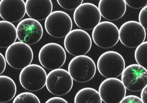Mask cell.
I'll use <instances>...</instances> for the list:
<instances>
[{
  "instance_id": "cell-12",
  "label": "cell",
  "mask_w": 147,
  "mask_h": 103,
  "mask_svg": "<svg viewBox=\"0 0 147 103\" xmlns=\"http://www.w3.org/2000/svg\"><path fill=\"white\" fill-rule=\"evenodd\" d=\"M121 81L130 91L142 90L147 85V70L138 64L129 65L122 74Z\"/></svg>"
},
{
  "instance_id": "cell-1",
  "label": "cell",
  "mask_w": 147,
  "mask_h": 103,
  "mask_svg": "<svg viewBox=\"0 0 147 103\" xmlns=\"http://www.w3.org/2000/svg\"><path fill=\"white\" fill-rule=\"evenodd\" d=\"M123 57L119 53L107 51L98 60L97 67L100 74L107 78H116L122 74L125 69Z\"/></svg>"
},
{
  "instance_id": "cell-19",
  "label": "cell",
  "mask_w": 147,
  "mask_h": 103,
  "mask_svg": "<svg viewBox=\"0 0 147 103\" xmlns=\"http://www.w3.org/2000/svg\"><path fill=\"white\" fill-rule=\"evenodd\" d=\"M17 86L11 78L5 75L0 76V102L5 103L15 97Z\"/></svg>"
},
{
  "instance_id": "cell-2",
  "label": "cell",
  "mask_w": 147,
  "mask_h": 103,
  "mask_svg": "<svg viewBox=\"0 0 147 103\" xmlns=\"http://www.w3.org/2000/svg\"><path fill=\"white\" fill-rule=\"evenodd\" d=\"M68 70L74 81L85 82L94 77L96 73V66L90 57L83 55L74 57L69 63Z\"/></svg>"
},
{
  "instance_id": "cell-21",
  "label": "cell",
  "mask_w": 147,
  "mask_h": 103,
  "mask_svg": "<svg viewBox=\"0 0 147 103\" xmlns=\"http://www.w3.org/2000/svg\"><path fill=\"white\" fill-rule=\"evenodd\" d=\"M134 57L138 65L147 68V41L143 42L137 47Z\"/></svg>"
},
{
  "instance_id": "cell-23",
  "label": "cell",
  "mask_w": 147,
  "mask_h": 103,
  "mask_svg": "<svg viewBox=\"0 0 147 103\" xmlns=\"http://www.w3.org/2000/svg\"><path fill=\"white\" fill-rule=\"evenodd\" d=\"M57 3L62 8L67 10L76 9L83 2V0H57Z\"/></svg>"
},
{
  "instance_id": "cell-6",
  "label": "cell",
  "mask_w": 147,
  "mask_h": 103,
  "mask_svg": "<svg viewBox=\"0 0 147 103\" xmlns=\"http://www.w3.org/2000/svg\"><path fill=\"white\" fill-rule=\"evenodd\" d=\"M92 45L90 35L83 29L72 30L64 38L65 50L70 54L76 57L86 54L90 50Z\"/></svg>"
},
{
  "instance_id": "cell-29",
  "label": "cell",
  "mask_w": 147,
  "mask_h": 103,
  "mask_svg": "<svg viewBox=\"0 0 147 103\" xmlns=\"http://www.w3.org/2000/svg\"><path fill=\"white\" fill-rule=\"evenodd\" d=\"M141 97L143 103H147V85L142 89Z\"/></svg>"
},
{
  "instance_id": "cell-26",
  "label": "cell",
  "mask_w": 147,
  "mask_h": 103,
  "mask_svg": "<svg viewBox=\"0 0 147 103\" xmlns=\"http://www.w3.org/2000/svg\"><path fill=\"white\" fill-rule=\"evenodd\" d=\"M119 103H143L140 97L134 95H129L124 97Z\"/></svg>"
},
{
  "instance_id": "cell-3",
  "label": "cell",
  "mask_w": 147,
  "mask_h": 103,
  "mask_svg": "<svg viewBox=\"0 0 147 103\" xmlns=\"http://www.w3.org/2000/svg\"><path fill=\"white\" fill-rule=\"evenodd\" d=\"M5 58L11 67L23 69L32 62L33 51L28 45L21 42H16L7 48Z\"/></svg>"
},
{
  "instance_id": "cell-27",
  "label": "cell",
  "mask_w": 147,
  "mask_h": 103,
  "mask_svg": "<svg viewBox=\"0 0 147 103\" xmlns=\"http://www.w3.org/2000/svg\"><path fill=\"white\" fill-rule=\"evenodd\" d=\"M45 103H68L65 99L60 97H53L48 100Z\"/></svg>"
},
{
  "instance_id": "cell-22",
  "label": "cell",
  "mask_w": 147,
  "mask_h": 103,
  "mask_svg": "<svg viewBox=\"0 0 147 103\" xmlns=\"http://www.w3.org/2000/svg\"><path fill=\"white\" fill-rule=\"evenodd\" d=\"M13 103H41L37 96L32 93L24 92L17 95Z\"/></svg>"
},
{
  "instance_id": "cell-10",
  "label": "cell",
  "mask_w": 147,
  "mask_h": 103,
  "mask_svg": "<svg viewBox=\"0 0 147 103\" xmlns=\"http://www.w3.org/2000/svg\"><path fill=\"white\" fill-rule=\"evenodd\" d=\"M76 25L82 29H94L100 23V13L98 8L90 3H84L79 6L74 13Z\"/></svg>"
},
{
  "instance_id": "cell-14",
  "label": "cell",
  "mask_w": 147,
  "mask_h": 103,
  "mask_svg": "<svg viewBox=\"0 0 147 103\" xmlns=\"http://www.w3.org/2000/svg\"><path fill=\"white\" fill-rule=\"evenodd\" d=\"M98 92L104 102L119 103L126 96V88L119 79L110 78L102 82Z\"/></svg>"
},
{
  "instance_id": "cell-5",
  "label": "cell",
  "mask_w": 147,
  "mask_h": 103,
  "mask_svg": "<svg viewBox=\"0 0 147 103\" xmlns=\"http://www.w3.org/2000/svg\"><path fill=\"white\" fill-rule=\"evenodd\" d=\"M66 53L64 48L58 43L51 42L42 47L38 54L40 64L47 69L60 68L66 60Z\"/></svg>"
},
{
  "instance_id": "cell-24",
  "label": "cell",
  "mask_w": 147,
  "mask_h": 103,
  "mask_svg": "<svg viewBox=\"0 0 147 103\" xmlns=\"http://www.w3.org/2000/svg\"><path fill=\"white\" fill-rule=\"evenodd\" d=\"M126 4L133 9L143 8L147 5V0H125Z\"/></svg>"
},
{
  "instance_id": "cell-7",
  "label": "cell",
  "mask_w": 147,
  "mask_h": 103,
  "mask_svg": "<svg viewBox=\"0 0 147 103\" xmlns=\"http://www.w3.org/2000/svg\"><path fill=\"white\" fill-rule=\"evenodd\" d=\"M45 27L51 36L56 38L63 37L66 36L72 29V19L64 11H53L46 18Z\"/></svg>"
},
{
  "instance_id": "cell-18",
  "label": "cell",
  "mask_w": 147,
  "mask_h": 103,
  "mask_svg": "<svg viewBox=\"0 0 147 103\" xmlns=\"http://www.w3.org/2000/svg\"><path fill=\"white\" fill-rule=\"evenodd\" d=\"M17 38V28L13 24L6 21H1L0 47L8 48L16 42Z\"/></svg>"
},
{
  "instance_id": "cell-28",
  "label": "cell",
  "mask_w": 147,
  "mask_h": 103,
  "mask_svg": "<svg viewBox=\"0 0 147 103\" xmlns=\"http://www.w3.org/2000/svg\"><path fill=\"white\" fill-rule=\"evenodd\" d=\"M6 60L2 54L0 53V74H1L4 72L6 67Z\"/></svg>"
},
{
  "instance_id": "cell-9",
  "label": "cell",
  "mask_w": 147,
  "mask_h": 103,
  "mask_svg": "<svg viewBox=\"0 0 147 103\" xmlns=\"http://www.w3.org/2000/svg\"><path fill=\"white\" fill-rule=\"evenodd\" d=\"M73 80L68 71L57 69L48 73L46 86L51 93L56 96H63L71 91L73 86Z\"/></svg>"
},
{
  "instance_id": "cell-11",
  "label": "cell",
  "mask_w": 147,
  "mask_h": 103,
  "mask_svg": "<svg viewBox=\"0 0 147 103\" xmlns=\"http://www.w3.org/2000/svg\"><path fill=\"white\" fill-rule=\"evenodd\" d=\"M119 31L120 42L128 47H137L145 40V29L140 23L135 21H129L124 23L121 26Z\"/></svg>"
},
{
  "instance_id": "cell-8",
  "label": "cell",
  "mask_w": 147,
  "mask_h": 103,
  "mask_svg": "<svg viewBox=\"0 0 147 103\" xmlns=\"http://www.w3.org/2000/svg\"><path fill=\"white\" fill-rule=\"evenodd\" d=\"M92 37L98 46L104 49L111 48L119 41V29L111 22H101L93 29Z\"/></svg>"
},
{
  "instance_id": "cell-16",
  "label": "cell",
  "mask_w": 147,
  "mask_h": 103,
  "mask_svg": "<svg viewBox=\"0 0 147 103\" xmlns=\"http://www.w3.org/2000/svg\"><path fill=\"white\" fill-rule=\"evenodd\" d=\"M98 8L101 16L110 21L121 18L126 11L125 0H100Z\"/></svg>"
},
{
  "instance_id": "cell-4",
  "label": "cell",
  "mask_w": 147,
  "mask_h": 103,
  "mask_svg": "<svg viewBox=\"0 0 147 103\" xmlns=\"http://www.w3.org/2000/svg\"><path fill=\"white\" fill-rule=\"evenodd\" d=\"M47 77V73L43 68L32 64L22 70L19 81L24 89L29 91H37L46 85Z\"/></svg>"
},
{
  "instance_id": "cell-20",
  "label": "cell",
  "mask_w": 147,
  "mask_h": 103,
  "mask_svg": "<svg viewBox=\"0 0 147 103\" xmlns=\"http://www.w3.org/2000/svg\"><path fill=\"white\" fill-rule=\"evenodd\" d=\"M74 103H102L98 91L94 88H84L76 94Z\"/></svg>"
},
{
  "instance_id": "cell-17",
  "label": "cell",
  "mask_w": 147,
  "mask_h": 103,
  "mask_svg": "<svg viewBox=\"0 0 147 103\" xmlns=\"http://www.w3.org/2000/svg\"><path fill=\"white\" fill-rule=\"evenodd\" d=\"M25 6L28 17L37 21L46 19L52 12L53 5L51 0H27Z\"/></svg>"
},
{
  "instance_id": "cell-15",
  "label": "cell",
  "mask_w": 147,
  "mask_h": 103,
  "mask_svg": "<svg viewBox=\"0 0 147 103\" xmlns=\"http://www.w3.org/2000/svg\"><path fill=\"white\" fill-rule=\"evenodd\" d=\"M26 13L23 0H1L0 2V15L6 21H18L24 18Z\"/></svg>"
},
{
  "instance_id": "cell-25",
  "label": "cell",
  "mask_w": 147,
  "mask_h": 103,
  "mask_svg": "<svg viewBox=\"0 0 147 103\" xmlns=\"http://www.w3.org/2000/svg\"><path fill=\"white\" fill-rule=\"evenodd\" d=\"M139 21L144 28L147 30V5L142 8L139 15Z\"/></svg>"
},
{
  "instance_id": "cell-13",
  "label": "cell",
  "mask_w": 147,
  "mask_h": 103,
  "mask_svg": "<svg viewBox=\"0 0 147 103\" xmlns=\"http://www.w3.org/2000/svg\"><path fill=\"white\" fill-rule=\"evenodd\" d=\"M17 31L18 40L28 45L40 41L43 34L41 23L38 21L31 18L21 21L17 25Z\"/></svg>"
}]
</instances>
